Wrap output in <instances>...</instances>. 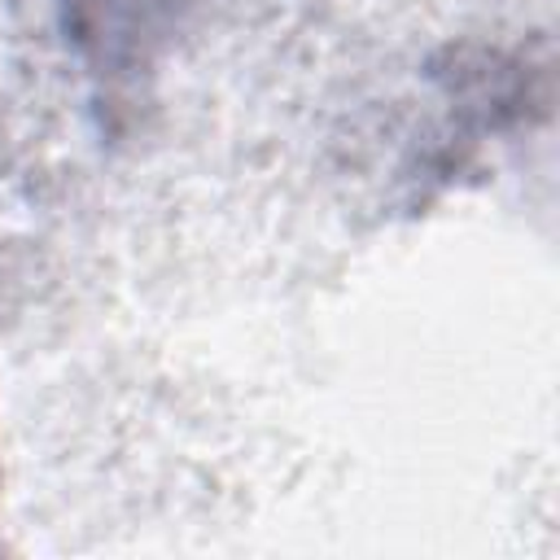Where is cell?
Here are the masks:
<instances>
[{"label": "cell", "mask_w": 560, "mask_h": 560, "mask_svg": "<svg viewBox=\"0 0 560 560\" xmlns=\"http://www.w3.org/2000/svg\"><path fill=\"white\" fill-rule=\"evenodd\" d=\"M101 127L122 131L149 101L162 61L175 52L201 0H52Z\"/></svg>", "instance_id": "6da1fadb"}]
</instances>
